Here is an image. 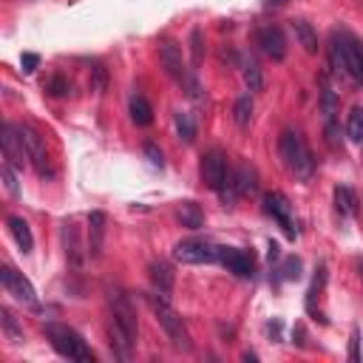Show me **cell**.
Instances as JSON below:
<instances>
[{"mask_svg":"<svg viewBox=\"0 0 363 363\" xmlns=\"http://www.w3.org/2000/svg\"><path fill=\"white\" fill-rule=\"evenodd\" d=\"M108 309H111V318H108V332H111V346L117 349L120 357H128L134 343H136V309L131 304V298L122 290H108Z\"/></svg>","mask_w":363,"mask_h":363,"instance_id":"obj_1","label":"cell"},{"mask_svg":"<svg viewBox=\"0 0 363 363\" xmlns=\"http://www.w3.org/2000/svg\"><path fill=\"white\" fill-rule=\"evenodd\" d=\"M329 60L341 74H346L355 83H363V45L349 31H332Z\"/></svg>","mask_w":363,"mask_h":363,"instance_id":"obj_2","label":"cell"},{"mask_svg":"<svg viewBox=\"0 0 363 363\" xmlns=\"http://www.w3.org/2000/svg\"><path fill=\"white\" fill-rule=\"evenodd\" d=\"M278 153H281L287 171L295 179L306 182L315 173V159H313V153H309V148H306V142H304V136L298 131H284L278 136Z\"/></svg>","mask_w":363,"mask_h":363,"instance_id":"obj_3","label":"cell"},{"mask_svg":"<svg viewBox=\"0 0 363 363\" xmlns=\"http://www.w3.org/2000/svg\"><path fill=\"white\" fill-rule=\"evenodd\" d=\"M148 304H150V309H153V315H157L159 327L165 329L168 341L173 343V349H179V352H190V349H193V338H190L185 321L179 318V313L168 304V298H165L162 292H157V295H148Z\"/></svg>","mask_w":363,"mask_h":363,"instance_id":"obj_4","label":"cell"},{"mask_svg":"<svg viewBox=\"0 0 363 363\" xmlns=\"http://www.w3.org/2000/svg\"><path fill=\"white\" fill-rule=\"evenodd\" d=\"M45 338L48 343L57 349V355L77 360V363H94V352L83 341V335L66 324H45Z\"/></svg>","mask_w":363,"mask_h":363,"instance_id":"obj_5","label":"cell"},{"mask_svg":"<svg viewBox=\"0 0 363 363\" xmlns=\"http://www.w3.org/2000/svg\"><path fill=\"white\" fill-rule=\"evenodd\" d=\"M173 258L179 264H211V262H219V247L201 239H190L173 247Z\"/></svg>","mask_w":363,"mask_h":363,"instance_id":"obj_6","label":"cell"},{"mask_svg":"<svg viewBox=\"0 0 363 363\" xmlns=\"http://www.w3.org/2000/svg\"><path fill=\"white\" fill-rule=\"evenodd\" d=\"M264 213L278 222V227L284 230L287 239H295L298 227H295V219H292V204H290V199H287L284 193L270 190V193L264 196Z\"/></svg>","mask_w":363,"mask_h":363,"instance_id":"obj_7","label":"cell"},{"mask_svg":"<svg viewBox=\"0 0 363 363\" xmlns=\"http://www.w3.org/2000/svg\"><path fill=\"white\" fill-rule=\"evenodd\" d=\"M17 134H20L23 145H26V153H29V159H31L34 171H37L40 176H51V171H48V153H45L43 136H40L31 125H17Z\"/></svg>","mask_w":363,"mask_h":363,"instance_id":"obj_8","label":"cell"},{"mask_svg":"<svg viewBox=\"0 0 363 363\" xmlns=\"http://www.w3.org/2000/svg\"><path fill=\"white\" fill-rule=\"evenodd\" d=\"M0 281H3V287H6L9 295H15L17 301H23V304H29V306H37V292H34L31 281H29L23 273H17L12 264L0 267Z\"/></svg>","mask_w":363,"mask_h":363,"instance_id":"obj_9","label":"cell"},{"mask_svg":"<svg viewBox=\"0 0 363 363\" xmlns=\"http://www.w3.org/2000/svg\"><path fill=\"white\" fill-rule=\"evenodd\" d=\"M227 159L222 150H211L201 157V182L211 187V190H219L225 182H227Z\"/></svg>","mask_w":363,"mask_h":363,"instance_id":"obj_10","label":"cell"},{"mask_svg":"<svg viewBox=\"0 0 363 363\" xmlns=\"http://www.w3.org/2000/svg\"><path fill=\"white\" fill-rule=\"evenodd\" d=\"M219 262L227 267V273H233L236 278H252L255 273V262L247 250L239 247H219Z\"/></svg>","mask_w":363,"mask_h":363,"instance_id":"obj_11","label":"cell"},{"mask_svg":"<svg viewBox=\"0 0 363 363\" xmlns=\"http://www.w3.org/2000/svg\"><path fill=\"white\" fill-rule=\"evenodd\" d=\"M255 43L258 48L264 51V55L276 63H281L287 57V40H284V31L278 26H264V29H258L255 34Z\"/></svg>","mask_w":363,"mask_h":363,"instance_id":"obj_12","label":"cell"},{"mask_svg":"<svg viewBox=\"0 0 363 363\" xmlns=\"http://www.w3.org/2000/svg\"><path fill=\"white\" fill-rule=\"evenodd\" d=\"M0 145H3V157L12 168H23L26 159H29V153H26V145L17 134V125H3V136H0Z\"/></svg>","mask_w":363,"mask_h":363,"instance_id":"obj_13","label":"cell"},{"mask_svg":"<svg viewBox=\"0 0 363 363\" xmlns=\"http://www.w3.org/2000/svg\"><path fill=\"white\" fill-rule=\"evenodd\" d=\"M159 60H162L165 71H168L173 80L185 83V80L190 77L187 69H185V60H182V48H179L173 40H162V43H159Z\"/></svg>","mask_w":363,"mask_h":363,"instance_id":"obj_14","label":"cell"},{"mask_svg":"<svg viewBox=\"0 0 363 363\" xmlns=\"http://www.w3.org/2000/svg\"><path fill=\"white\" fill-rule=\"evenodd\" d=\"M102 239H106V213L94 211L88 216V252L94 258L102 252Z\"/></svg>","mask_w":363,"mask_h":363,"instance_id":"obj_15","label":"cell"},{"mask_svg":"<svg viewBox=\"0 0 363 363\" xmlns=\"http://www.w3.org/2000/svg\"><path fill=\"white\" fill-rule=\"evenodd\" d=\"M148 276H150L153 287H157L162 295H168V292L173 290V270H171V264H168V262H150Z\"/></svg>","mask_w":363,"mask_h":363,"instance_id":"obj_16","label":"cell"},{"mask_svg":"<svg viewBox=\"0 0 363 363\" xmlns=\"http://www.w3.org/2000/svg\"><path fill=\"white\" fill-rule=\"evenodd\" d=\"M9 230H12V236H15V241H17V247L23 250V252H31V247H34V239H31V227H29V222L26 219H20V216H9Z\"/></svg>","mask_w":363,"mask_h":363,"instance_id":"obj_17","label":"cell"},{"mask_svg":"<svg viewBox=\"0 0 363 363\" xmlns=\"http://www.w3.org/2000/svg\"><path fill=\"white\" fill-rule=\"evenodd\" d=\"M335 211L341 216H357L360 207H357V196L352 187H343V185L335 187Z\"/></svg>","mask_w":363,"mask_h":363,"instance_id":"obj_18","label":"cell"},{"mask_svg":"<svg viewBox=\"0 0 363 363\" xmlns=\"http://www.w3.org/2000/svg\"><path fill=\"white\" fill-rule=\"evenodd\" d=\"M292 31H295L298 43L304 45V51L315 55V51H318V34H315V29L309 26L306 20H292Z\"/></svg>","mask_w":363,"mask_h":363,"instance_id":"obj_19","label":"cell"},{"mask_svg":"<svg viewBox=\"0 0 363 363\" xmlns=\"http://www.w3.org/2000/svg\"><path fill=\"white\" fill-rule=\"evenodd\" d=\"M63 239H66V258H69V264H71V267H80V264H83V250H80L77 227H74V225H66Z\"/></svg>","mask_w":363,"mask_h":363,"instance_id":"obj_20","label":"cell"},{"mask_svg":"<svg viewBox=\"0 0 363 363\" xmlns=\"http://www.w3.org/2000/svg\"><path fill=\"white\" fill-rule=\"evenodd\" d=\"M131 120L136 122V125H150L153 122V111H150V102L142 97V94H134L131 97Z\"/></svg>","mask_w":363,"mask_h":363,"instance_id":"obj_21","label":"cell"},{"mask_svg":"<svg viewBox=\"0 0 363 363\" xmlns=\"http://www.w3.org/2000/svg\"><path fill=\"white\" fill-rule=\"evenodd\" d=\"M179 222H182L187 230H199V227H201L204 216H201V211H199L196 201H182V204H179Z\"/></svg>","mask_w":363,"mask_h":363,"instance_id":"obj_22","label":"cell"},{"mask_svg":"<svg viewBox=\"0 0 363 363\" xmlns=\"http://www.w3.org/2000/svg\"><path fill=\"white\" fill-rule=\"evenodd\" d=\"M241 74H244V83H247L250 91H262L264 88V74H262V69H258L255 60H244Z\"/></svg>","mask_w":363,"mask_h":363,"instance_id":"obj_23","label":"cell"},{"mask_svg":"<svg viewBox=\"0 0 363 363\" xmlns=\"http://www.w3.org/2000/svg\"><path fill=\"white\" fill-rule=\"evenodd\" d=\"M173 122H176L179 139H182L185 145H190V142L196 139V122H193V117L185 114V111H176V114H173Z\"/></svg>","mask_w":363,"mask_h":363,"instance_id":"obj_24","label":"cell"},{"mask_svg":"<svg viewBox=\"0 0 363 363\" xmlns=\"http://www.w3.org/2000/svg\"><path fill=\"white\" fill-rule=\"evenodd\" d=\"M233 182H236V190H239V196H247V193H255V171H252L250 165H241V168L236 171V176H233Z\"/></svg>","mask_w":363,"mask_h":363,"instance_id":"obj_25","label":"cell"},{"mask_svg":"<svg viewBox=\"0 0 363 363\" xmlns=\"http://www.w3.org/2000/svg\"><path fill=\"white\" fill-rule=\"evenodd\" d=\"M233 120L239 128H247L250 120H252V99L250 97H239L236 106H233Z\"/></svg>","mask_w":363,"mask_h":363,"instance_id":"obj_26","label":"cell"},{"mask_svg":"<svg viewBox=\"0 0 363 363\" xmlns=\"http://www.w3.org/2000/svg\"><path fill=\"white\" fill-rule=\"evenodd\" d=\"M0 321H3V329H6V335H9L12 343H23V329L17 327L15 315L9 313V306H0Z\"/></svg>","mask_w":363,"mask_h":363,"instance_id":"obj_27","label":"cell"},{"mask_svg":"<svg viewBox=\"0 0 363 363\" xmlns=\"http://www.w3.org/2000/svg\"><path fill=\"white\" fill-rule=\"evenodd\" d=\"M346 136L352 142H363V108H352L346 120Z\"/></svg>","mask_w":363,"mask_h":363,"instance_id":"obj_28","label":"cell"},{"mask_svg":"<svg viewBox=\"0 0 363 363\" xmlns=\"http://www.w3.org/2000/svg\"><path fill=\"white\" fill-rule=\"evenodd\" d=\"M278 273H281L287 281H298V278H301V258H295V255L284 258V264H281Z\"/></svg>","mask_w":363,"mask_h":363,"instance_id":"obj_29","label":"cell"},{"mask_svg":"<svg viewBox=\"0 0 363 363\" xmlns=\"http://www.w3.org/2000/svg\"><path fill=\"white\" fill-rule=\"evenodd\" d=\"M45 88H48V94H51V97H66V94L71 91L69 80H66V77H60V74H55V77H51Z\"/></svg>","mask_w":363,"mask_h":363,"instance_id":"obj_30","label":"cell"},{"mask_svg":"<svg viewBox=\"0 0 363 363\" xmlns=\"http://www.w3.org/2000/svg\"><path fill=\"white\" fill-rule=\"evenodd\" d=\"M91 80H94V91L97 94H102V91H106L108 88V71H106V66H94L91 69Z\"/></svg>","mask_w":363,"mask_h":363,"instance_id":"obj_31","label":"cell"},{"mask_svg":"<svg viewBox=\"0 0 363 363\" xmlns=\"http://www.w3.org/2000/svg\"><path fill=\"white\" fill-rule=\"evenodd\" d=\"M145 157H148V162H150L153 168H159V171L165 168V159H162V150H159L157 145H153V142H148V145H145Z\"/></svg>","mask_w":363,"mask_h":363,"instance_id":"obj_32","label":"cell"},{"mask_svg":"<svg viewBox=\"0 0 363 363\" xmlns=\"http://www.w3.org/2000/svg\"><path fill=\"white\" fill-rule=\"evenodd\" d=\"M349 360L357 363L360 360V329L352 327V338H349Z\"/></svg>","mask_w":363,"mask_h":363,"instance_id":"obj_33","label":"cell"},{"mask_svg":"<svg viewBox=\"0 0 363 363\" xmlns=\"http://www.w3.org/2000/svg\"><path fill=\"white\" fill-rule=\"evenodd\" d=\"M3 185H6L9 196H17V176H15V171H12V165H9V162L3 165Z\"/></svg>","mask_w":363,"mask_h":363,"instance_id":"obj_34","label":"cell"},{"mask_svg":"<svg viewBox=\"0 0 363 363\" xmlns=\"http://www.w3.org/2000/svg\"><path fill=\"white\" fill-rule=\"evenodd\" d=\"M321 97H324V111H327V117L332 120V114H335V94H332L329 88H324Z\"/></svg>","mask_w":363,"mask_h":363,"instance_id":"obj_35","label":"cell"},{"mask_svg":"<svg viewBox=\"0 0 363 363\" xmlns=\"http://www.w3.org/2000/svg\"><path fill=\"white\" fill-rule=\"evenodd\" d=\"M20 66H23L26 74H31V71L40 66V57H37V55H23V57H20Z\"/></svg>","mask_w":363,"mask_h":363,"instance_id":"obj_36","label":"cell"},{"mask_svg":"<svg viewBox=\"0 0 363 363\" xmlns=\"http://www.w3.org/2000/svg\"><path fill=\"white\" fill-rule=\"evenodd\" d=\"M338 136H341V134H338V128H335V122L329 120V122H327V142H329L332 148H338V145H341V142H338Z\"/></svg>","mask_w":363,"mask_h":363,"instance_id":"obj_37","label":"cell"},{"mask_svg":"<svg viewBox=\"0 0 363 363\" xmlns=\"http://www.w3.org/2000/svg\"><path fill=\"white\" fill-rule=\"evenodd\" d=\"M190 40H193V60L199 63V40H201V31H193V37H190Z\"/></svg>","mask_w":363,"mask_h":363,"instance_id":"obj_38","label":"cell"},{"mask_svg":"<svg viewBox=\"0 0 363 363\" xmlns=\"http://www.w3.org/2000/svg\"><path fill=\"white\" fill-rule=\"evenodd\" d=\"M292 338H298V346H304V343H306V341H304L306 335H304V327H301V324H298V327L292 329Z\"/></svg>","mask_w":363,"mask_h":363,"instance_id":"obj_39","label":"cell"},{"mask_svg":"<svg viewBox=\"0 0 363 363\" xmlns=\"http://www.w3.org/2000/svg\"><path fill=\"white\" fill-rule=\"evenodd\" d=\"M278 255H281V252H278V244L270 241V262H278Z\"/></svg>","mask_w":363,"mask_h":363,"instance_id":"obj_40","label":"cell"},{"mask_svg":"<svg viewBox=\"0 0 363 363\" xmlns=\"http://www.w3.org/2000/svg\"><path fill=\"white\" fill-rule=\"evenodd\" d=\"M281 3H287V0H267V6H281Z\"/></svg>","mask_w":363,"mask_h":363,"instance_id":"obj_41","label":"cell"},{"mask_svg":"<svg viewBox=\"0 0 363 363\" xmlns=\"http://www.w3.org/2000/svg\"><path fill=\"white\" fill-rule=\"evenodd\" d=\"M360 278H363V264H360Z\"/></svg>","mask_w":363,"mask_h":363,"instance_id":"obj_42","label":"cell"}]
</instances>
